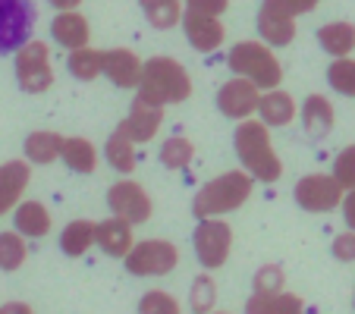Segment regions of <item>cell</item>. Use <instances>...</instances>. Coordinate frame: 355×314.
I'll return each mask as SVG.
<instances>
[{
  "mask_svg": "<svg viewBox=\"0 0 355 314\" xmlns=\"http://www.w3.org/2000/svg\"><path fill=\"white\" fill-rule=\"evenodd\" d=\"M51 211H47L41 201H19L13 207V227L19 229L28 239H41V236L51 233Z\"/></svg>",
  "mask_w": 355,
  "mask_h": 314,
  "instance_id": "44dd1931",
  "label": "cell"
},
{
  "mask_svg": "<svg viewBox=\"0 0 355 314\" xmlns=\"http://www.w3.org/2000/svg\"><path fill=\"white\" fill-rule=\"evenodd\" d=\"M340 207H343V220H346V227L355 229V189H346Z\"/></svg>",
  "mask_w": 355,
  "mask_h": 314,
  "instance_id": "f35d334b",
  "label": "cell"
},
{
  "mask_svg": "<svg viewBox=\"0 0 355 314\" xmlns=\"http://www.w3.org/2000/svg\"><path fill=\"white\" fill-rule=\"evenodd\" d=\"M107 207L116 217H126L129 223L151 220V195L135 180H120L107 189Z\"/></svg>",
  "mask_w": 355,
  "mask_h": 314,
  "instance_id": "8fae6325",
  "label": "cell"
},
{
  "mask_svg": "<svg viewBox=\"0 0 355 314\" xmlns=\"http://www.w3.org/2000/svg\"><path fill=\"white\" fill-rule=\"evenodd\" d=\"M330 252H334V258L343 261V264L355 261V229H346V233L336 236L334 245H330Z\"/></svg>",
  "mask_w": 355,
  "mask_h": 314,
  "instance_id": "8d00e7d4",
  "label": "cell"
},
{
  "mask_svg": "<svg viewBox=\"0 0 355 314\" xmlns=\"http://www.w3.org/2000/svg\"><path fill=\"white\" fill-rule=\"evenodd\" d=\"M189 305H192V311H198V314L214 311V305H217V283L211 280V277H195L192 289H189Z\"/></svg>",
  "mask_w": 355,
  "mask_h": 314,
  "instance_id": "d6a6232c",
  "label": "cell"
},
{
  "mask_svg": "<svg viewBox=\"0 0 355 314\" xmlns=\"http://www.w3.org/2000/svg\"><path fill=\"white\" fill-rule=\"evenodd\" d=\"M157 161L167 170H186L189 164L195 161V145L186 135H170L161 145V151H157Z\"/></svg>",
  "mask_w": 355,
  "mask_h": 314,
  "instance_id": "f1b7e54d",
  "label": "cell"
},
{
  "mask_svg": "<svg viewBox=\"0 0 355 314\" xmlns=\"http://www.w3.org/2000/svg\"><path fill=\"white\" fill-rule=\"evenodd\" d=\"M0 311H3V314H19V311H32V308H28L26 305V302H7V305H0Z\"/></svg>",
  "mask_w": 355,
  "mask_h": 314,
  "instance_id": "60d3db41",
  "label": "cell"
},
{
  "mask_svg": "<svg viewBox=\"0 0 355 314\" xmlns=\"http://www.w3.org/2000/svg\"><path fill=\"white\" fill-rule=\"evenodd\" d=\"M233 148L239 164L255 176L258 182H277L283 176V164L270 141V126L264 120H239L233 132Z\"/></svg>",
  "mask_w": 355,
  "mask_h": 314,
  "instance_id": "6da1fadb",
  "label": "cell"
},
{
  "mask_svg": "<svg viewBox=\"0 0 355 314\" xmlns=\"http://www.w3.org/2000/svg\"><path fill=\"white\" fill-rule=\"evenodd\" d=\"M299 107H295V98L283 88H268L258 101V120H264L270 129L274 126H289L295 120Z\"/></svg>",
  "mask_w": 355,
  "mask_h": 314,
  "instance_id": "d6986e66",
  "label": "cell"
},
{
  "mask_svg": "<svg viewBox=\"0 0 355 314\" xmlns=\"http://www.w3.org/2000/svg\"><path fill=\"white\" fill-rule=\"evenodd\" d=\"M327 82L336 94L355 98V60H349V54L336 57V60L327 67Z\"/></svg>",
  "mask_w": 355,
  "mask_h": 314,
  "instance_id": "4dcf8cb0",
  "label": "cell"
},
{
  "mask_svg": "<svg viewBox=\"0 0 355 314\" xmlns=\"http://www.w3.org/2000/svg\"><path fill=\"white\" fill-rule=\"evenodd\" d=\"M161 123H164V107H161V104H155V101H148V98H141V94H135L126 120H123L116 129H120V132H126L129 139L139 145V141H151V139H155L157 129H161Z\"/></svg>",
  "mask_w": 355,
  "mask_h": 314,
  "instance_id": "5bb4252c",
  "label": "cell"
},
{
  "mask_svg": "<svg viewBox=\"0 0 355 314\" xmlns=\"http://www.w3.org/2000/svg\"><path fill=\"white\" fill-rule=\"evenodd\" d=\"M132 227L135 223H129L126 217H107V220L98 223V245L101 252H107L110 258H126L129 248L135 245L132 242Z\"/></svg>",
  "mask_w": 355,
  "mask_h": 314,
  "instance_id": "ac0fdd59",
  "label": "cell"
},
{
  "mask_svg": "<svg viewBox=\"0 0 355 314\" xmlns=\"http://www.w3.org/2000/svg\"><path fill=\"white\" fill-rule=\"evenodd\" d=\"M182 0H157L151 7H145V19L151 22L155 28H173L176 22H182Z\"/></svg>",
  "mask_w": 355,
  "mask_h": 314,
  "instance_id": "1f68e13d",
  "label": "cell"
},
{
  "mask_svg": "<svg viewBox=\"0 0 355 314\" xmlns=\"http://www.w3.org/2000/svg\"><path fill=\"white\" fill-rule=\"evenodd\" d=\"M60 161L73 173H94V167H98V148L88 139H82V135H73V139H63Z\"/></svg>",
  "mask_w": 355,
  "mask_h": 314,
  "instance_id": "603a6c76",
  "label": "cell"
},
{
  "mask_svg": "<svg viewBox=\"0 0 355 314\" xmlns=\"http://www.w3.org/2000/svg\"><path fill=\"white\" fill-rule=\"evenodd\" d=\"M92 245H98V223L92 220H73L63 227L60 233V248L69 258H82Z\"/></svg>",
  "mask_w": 355,
  "mask_h": 314,
  "instance_id": "7402d4cb",
  "label": "cell"
},
{
  "mask_svg": "<svg viewBox=\"0 0 355 314\" xmlns=\"http://www.w3.org/2000/svg\"><path fill=\"white\" fill-rule=\"evenodd\" d=\"M286 286V274L277 264H264L255 274V293H280Z\"/></svg>",
  "mask_w": 355,
  "mask_h": 314,
  "instance_id": "d590c367",
  "label": "cell"
},
{
  "mask_svg": "<svg viewBox=\"0 0 355 314\" xmlns=\"http://www.w3.org/2000/svg\"><path fill=\"white\" fill-rule=\"evenodd\" d=\"M28 258V248H26V239H22L19 229H7V233H0V270H19Z\"/></svg>",
  "mask_w": 355,
  "mask_h": 314,
  "instance_id": "f546056e",
  "label": "cell"
},
{
  "mask_svg": "<svg viewBox=\"0 0 355 314\" xmlns=\"http://www.w3.org/2000/svg\"><path fill=\"white\" fill-rule=\"evenodd\" d=\"M139 3H141V10H145V7H151V3H157V0H139Z\"/></svg>",
  "mask_w": 355,
  "mask_h": 314,
  "instance_id": "7bdbcfd3",
  "label": "cell"
},
{
  "mask_svg": "<svg viewBox=\"0 0 355 314\" xmlns=\"http://www.w3.org/2000/svg\"><path fill=\"white\" fill-rule=\"evenodd\" d=\"M16 82L26 94H41L54 85V67H51V47L44 41H26L16 51Z\"/></svg>",
  "mask_w": 355,
  "mask_h": 314,
  "instance_id": "5b68a950",
  "label": "cell"
},
{
  "mask_svg": "<svg viewBox=\"0 0 355 314\" xmlns=\"http://www.w3.org/2000/svg\"><path fill=\"white\" fill-rule=\"evenodd\" d=\"M67 69L73 79H82V82H92L104 73V51H92V47H76L69 51L67 57Z\"/></svg>",
  "mask_w": 355,
  "mask_h": 314,
  "instance_id": "83f0119b",
  "label": "cell"
},
{
  "mask_svg": "<svg viewBox=\"0 0 355 314\" xmlns=\"http://www.w3.org/2000/svg\"><path fill=\"white\" fill-rule=\"evenodd\" d=\"M352 302H355V299H352Z\"/></svg>",
  "mask_w": 355,
  "mask_h": 314,
  "instance_id": "ee69618b",
  "label": "cell"
},
{
  "mask_svg": "<svg viewBox=\"0 0 355 314\" xmlns=\"http://www.w3.org/2000/svg\"><path fill=\"white\" fill-rule=\"evenodd\" d=\"M51 35L60 47L67 51H76V47H85L88 38H92V28H88V19L76 10H60L51 22Z\"/></svg>",
  "mask_w": 355,
  "mask_h": 314,
  "instance_id": "e0dca14e",
  "label": "cell"
},
{
  "mask_svg": "<svg viewBox=\"0 0 355 314\" xmlns=\"http://www.w3.org/2000/svg\"><path fill=\"white\" fill-rule=\"evenodd\" d=\"M123 261L132 277H164L180 264V248L167 239H145L135 242Z\"/></svg>",
  "mask_w": 355,
  "mask_h": 314,
  "instance_id": "ba28073f",
  "label": "cell"
},
{
  "mask_svg": "<svg viewBox=\"0 0 355 314\" xmlns=\"http://www.w3.org/2000/svg\"><path fill=\"white\" fill-rule=\"evenodd\" d=\"M343 195L346 189L340 186L334 173H309L302 176L293 189V198L302 211H309V214H327V211H336L343 204Z\"/></svg>",
  "mask_w": 355,
  "mask_h": 314,
  "instance_id": "9c48e42d",
  "label": "cell"
},
{
  "mask_svg": "<svg viewBox=\"0 0 355 314\" xmlns=\"http://www.w3.org/2000/svg\"><path fill=\"white\" fill-rule=\"evenodd\" d=\"M139 311L141 314H176V311H180V302H176L170 293H161V289H155V293H145V295H141Z\"/></svg>",
  "mask_w": 355,
  "mask_h": 314,
  "instance_id": "836d02e7",
  "label": "cell"
},
{
  "mask_svg": "<svg viewBox=\"0 0 355 314\" xmlns=\"http://www.w3.org/2000/svg\"><path fill=\"white\" fill-rule=\"evenodd\" d=\"M258 101H261V88L245 76H236L217 88V110L230 120H248L252 114H258Z\"/></svg>",
  "mask_w": 355,
  "mask_h": 314,
  "instance_id": "30bf717a",
  "label": "cell"
},
{
  "mask_svg": "<svg viewBox=\"0 0 355 314\" xmlns=\"http://www.w3.org/2000/svg\"><path fill=\"white\" fill-rule=\"evenodd\" d=\"M245 311L252 314H295L302 311V295H293L286 289L280 293H255L245 302Z\"/></svg>",
  "mask_w": 355,
  "mask_h": 314,
  "instance_id": "cb8c5ba5",
  "label": "cell"
},
{
  "mask_svg": "<svg viewBox=\"0 0 355 314\" xmlns=\"http://www.w3.org/2000/svg\"><path fill=\"white\" fill-rule=\"evenodd\" d=\"M28 180H32V170H28V157L26 161H7L0 167V217L10 214L19 198L26 195Z\"/></svg>",
  "mask_w": 355,
  "mask_h": 314,
  "instance_id": "2e32d148",
  "label": "cell"
},
{
  "mask_svg": "<svg viewBox=\"0 0 355 314\" xmlns=\"http://www.w3.org/2000/svg\"><path fill=\"white\" fill-rule=\"evenodd\" d=\"M334 176L343 189H355V145H346L334 157Z\"/></svg>",
  "mask_w": 355,
  "mask_h": 314,
  "instance_id": "e575fe53",
  "label": "cell"
},
{
  "mask_svg": "<svg viewBox=\"0 0 355 314\" xmlns=\"http://www.w3.org/2000/svg\"><path fill=\"white\" fill-rule=\"evenodd\" d=\"M227 67L233 69L236 76L252 79L261 91L277 88L283 79V67L274 57L268 41H239V44H233L227 54Z\"/></svg>",
  "mask_w": 355,
  "mask_h": 314,
  "instance_id": "277c9868",
  "label": "cell"
},
{
  "mask_svg": "<svg viewBox=\"0 0 355 314\" xmlns=\"http://www.w3.org/2000/svg\"><path fill=\"white\" fill-rule=\"evenodd\" d=\"M192 248L195 258L201 261V268L217 270L227 264L230 248H233V229L220 217H201L198 227L192 233Z\"/></svg>",
  "mask_w": 355,
  "mask_h": 314,
  "instance_id": "8992f818",
  "label": "cell"
},
{
  "mask_svg": "<svg viewBox=\"0 0 355 314\" xmlns=\"http://www.w3.org/2000/svg\"><path fill=\"white\" fill-rule=\"evenodd\" d=\"M104 161H107L116 173H126L129 176L135 170V164H139V161H135V141L129 139L126 132H120V129H116V132L104 141Z\"/></svg>",
  "mask_w": 355,
  "mask_h": 314,
  "instance_id": "484cf974",
  "label": "cell"
},
{
  "mask_svg": "<svg viewBox=\"0 0 355 314\" xmlns=\"http://www.w3.org/2000/svg\"><path fill=\"white\" fill-rule=\"evenodd\" d=\"M141 69H145V63H141L132 51H126V47L104 51V76H107L116 88H139Z\"/></svg>",
  "mask_w": 355,
  "mask_h": 314,
  "instance_id": "9a60e30c",
  "label": "cell"
},
{
  "mask_svg": "<svg viewBox=\"0 0 355 314\" xmlns=\"http://www.w3.org/2000/svg\"><path fill=\"white\" fill-rule=\"evenodd\" d=\"M135 91L141 98L167 107V104H180L192 94V79H189L186 67L176 63L173 57H151L141 69V82Z\"/></svg>",
  "mask_w": 355,
  "mask_h": 314,
  "instance_id": "3957f363",
  "label": "cell"
},
{
  "mask_svg": "<svg viewBox=\"0 0 355 314\" xmlns=\"http://www.w3.org/2000/svg\"><path fill=\"white\" fill-rule=\"evenodd\" d=\"M336 123V114H334V104H330L324 94H309V98L302 101V126L311 139H324L330 135Z\"/></svg>",
  "mask_w": 355,
  "mask_h": 314,
  "instance_id": "ffe728a7",
  "label": "cell"
},
{
  "mask_svg": "<svg viewBox=\"0 0 355 314\" xmlns=\"http://www.w3.org/2000/svg\"><path fill=\"white\" fill-rule=\"evenodd\" d=\"M186 7H189V10H201V13L220 16V13H227L230 0H186Z\"/></svg>",
  "mask_w": 355,
  "mask_h": 314,
  "instance_id": "74e56055",
  "label": "cell"
},
{
  "mask_svg": "<svg viewBox=\"0 0 355 314\" xmlns=\"http://www.w3.org/2000/svg\"><path fill=\"white\" fill-rule=\"evenodd\" d=\"M47 3H51L54 10H76L82 0H47Z\"/></svg>",
  "mask_w": 355,
  "mask_h": 314,
  "instance_id": "b9f144b4",
  "label": "cell"
},
{
  "mask_svg": "<svg viewBox=\"0 0 355 314\" xmlns=\"http://www.w3.org/2000/svg\"><path fill=\"white\" fill-rule=\"evenodd\" d=\"M35 0H0V54H16L35 32Z\"/></svg>",
  "mask_w": 355,
  "mask_h": 314,
  "instance_id": "52a82bcc",
  "label": "cell"
},
{
  "mask_svg": "<svg viewBox=\"0 0 355 314\" xmlns=\"http://www.w3.org/2000/svg\"><path fill=\"white\" fill-rule=\"evenodd\" d=\"M63 151V135L60 132H32L26 139V157L28 164H54L60 161Z\"/></svg>",
  "mask_w": 355,
  "mask_h": 314,
  "instance_id": "4316f807",
  "label": "cell"
},
{
  "mask_svg": "<svg viewBox=\"0 0 355 314\" xmlns=\"http://www.w3.org/2000/svg\"><path fill=\"white\" fill-rule=\"evenodd\" d=\"M318 44L327 51L330 57H346L355 47V26L352 22H327L318 28Z\"/></svg>",
  "mask_w": 355,
  "mask_h": 314,
  "instance_id": "d4e9b609",
  "label": "cell"
},
{
  "mask_svg": "<svg viewBox=\"0 0 355 314\" xmlns=\"http://www.w3.org/2000/svg\"><path fill=\"white\" fill-rule=\"evenodd\" d=\"M182 32H186V41L198 54H214L217 47L223 44V38H227V28H223L220 16L189 10V7L182 13Z\"/></svg>",
  "mask_w": 355,
  "mask_h": 314,
  "instance_id": "7c38bea8",
  "label": "cell"
},
{
  "mask_svg": "<svg viewBox=\"0 0 355 314\" xmlns=\"http://www.w3.org/2000/svg\"><path fill=\"white\" fill-rule=\"evenodd\" d=\"M283 7L289 10L293 16H305V13H311V10L321 3V0H280Z\"/></svg>",
  "mask_w": 355,
  "mask_h": 314,
  "instance_id": "ab89813d",
  "label": "cell"
},
{
  "mask_svg": "<svg viewBox=\"0 0 355 314\" xmlns=\"http://www.w3.org/2000/svg\"><path fill=\"white\" fill-rule=\"evenodd\" d=\"M252 182H255V176L248 170H227V173L214 176L195 192L192 214L201 220V217H223L230 211H239L252 198Z\"/></svg>",
  "mask_w": 355,
  "mask_h": 314,
  "instance_id": "7a4b0ae2",
  "label": "cell"
},
{
  "mask_svg": "<svg viewBox=\"0 0 355 314\" xmlns=\"http://www.w3.org/2000/svg\"><path fill=\"white\" fill-rule=\"evenodd\" d=\"M295 19L280 0H261V10H258V35L261 41H268L270 47H286L295 38Z\"/></svg>",
  "mask_w": 355,
  "mask_h": 314,
  "instance_id": "4fadbf2b",
  "label": "cell"
}]
</instances>
